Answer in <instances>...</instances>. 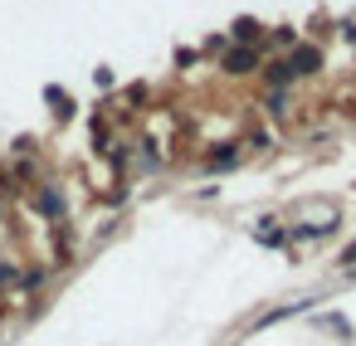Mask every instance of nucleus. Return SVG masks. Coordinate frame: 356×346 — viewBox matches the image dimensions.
Instances as JSON below:
<instances>
[{"label": "nucleus", "instance_id": "1", "mask_svg": "<svg viewBox=\"0 0 356 346\" xmlns=\"http://www.w3.org/2000/svg\"><path fill=\"white\" fill-rule=\"evenodd\" d=\"M288 69H293V74H317V69H322V49H312V44H298V49L288 54Z\"/></svg>", "mask_w": 356, "mask_h": 346}, {"label": "nucleus", "instance_id": "2", "mask_svg": "<svg viewBox=\"0 0 356 346\" xmlns=\"http://www.w3.org/2000/svg\"><path fill=\"white\" fill-rule=\"evenodd\" d=\"M225 74H254V49H234V54H225Z\"/></svg>", "mask_w": 356, "mask_h": 346}, {"label": "nucleus", "instance_id": "3", "mask_svg": "<svg viewBox=\"0 0 356 346\" xmlns=\"http://www.w3.org/2000/svg\"><path fill=\"white\" fill-rule=\"evenodd\" d=\"M229 35L249 44V40H259V20H234V30H229Z\"/></svg>", "mask_w": 356, "mask_h": 346}, {"label": "nucleus", "instance_id": "4", "mask_svg": "<svg viewBox=\"0 0 356 346\" xmlns=\"http://www.w3.org/2000/svg\"><path fill=\"white\" fill-rule=\"evenodd\" d=\"M35 210H40V215H59V195H54V190H44V195L35 200Z\"/></svg>", "mask_w": 356, "mask_h": 346}, {"label": "nucleus", "instance_id": "5", "mask_svg": "<svg viewBox=\"0 0 356 346\" xmlns=\"http://www.w3.org/2000/svg\"><path fill=\"white\" fill-rule=\"evenodd\" d=\"M268 79H273V88H283V83L293 79V69H288V59H283V64H273V69H268Z\"/></svg>", "mask_w": 356, "mask_h": 346}, {"label": "nucleus", "instance_id": "6", "mask_svg": "<svg viewBox=\"0 0 356 346\" xmlns=\"http://www.w3.org/2000/svg\"><path fill=\"white\" fill-rule=\"evenodd\" d=\"M341 263H356V244H351V249H346V254H341Z\"/></svg>", "mask_w": 356, "mask_h": 346}]
</instances>
